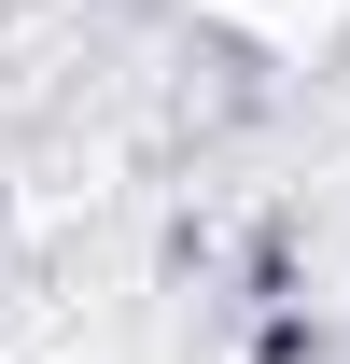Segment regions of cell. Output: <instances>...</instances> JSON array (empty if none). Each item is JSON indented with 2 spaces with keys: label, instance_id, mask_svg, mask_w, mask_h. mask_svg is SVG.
Here are the masks:
<instances>
[{
  "label": "cell",
  "instance_id": "6da1fadb",
  "mask_svg": "<svg viewBox=\"0 0 350 364\" xmlns=\"http://www.w3.org/2000/svg\"><path fill=\"white\" fill-rule=\"evenodd\" d=\"M224 43H253V56H322L350 43V0H196Z\"/></svg>",
  "mask_w": 350,
  "mask_h": 364
}]
</instances>
